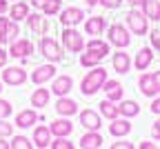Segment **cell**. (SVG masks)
<instances>
[{
  "mask_svg": "<svg viewBox=\"0 0 160 149\" xmlns=\"http://www.w3.org/2000/svg\"><path fill=\"white\" fill-rule=\"evenodd\" d=\"M105 82H107V69L105 67H93L80 80V91H82V96H93L96 91L102 89Z\"/></svg>",
  "mask_w": 160,
  "mask_h": 149,
  "instance_id": "1",
  "label": "cell"
},
{
  "mask_svg": "<svg viewBox=\"0 0 160 149\" xmlns=\"http://www.w3.org/2000/svg\"><path fill=\"white\" fill-rule=\"evenodd\" d=\"M62 45H65L67 51L80 54V51L85 49V38H82V33L76 31L73 27H65L62 29Z\"/></svg>",
  "mask_w": 160,
  "mask_h": 149,
  "instance_id": "2",
  "label": "cell"
},
{
  "mask_svg": "<svg viewBox=\"0 0 160 149\" xmlns=\"http://www.w3.org/2000/svg\"><path fill=\"white\" fill-rule=\"evenodd\" d=\"M40 54H42L49 62H60L62 60V47L58 45V42L49 36H42V40H40Z\"/></svg>",
  "mask_w": 160,
  "mask_h": 149,
  "instance_id": "3",
  "label": "cell"
},
{
  "mask_svg": "<svg viewBox=\"0 0 160 149\" xmlns=\"http://www.w3.org/2000/svg\"><path fill=\"white\" fill-rule=\"evenodd\" d=\"M127 25H129V29L136 33V36H145L147 31H149V23H147V16L142 13V11H138V9H131L127 16Z\"/></svg>",
  "mask_w": 160,
  "mask_h": 149,
  "instance_id": "4",
  "label": "cell"
},
{
  "mask_svg": "<svg viewBox=\"0 0 160 149\" xmlns=\"http://www.w3.org/2000/svg\"><path fill=\"white\" fill-rule=\"evenodd\" d=\"M129 42H131V36L122 25L116 23L109 27V45H113L118 49H125V47H129Z\"/></svg>",
  "mask_w": 160,
  "mask_h": 149,
  "instance_id": "5",
  "label": "cell"
},
{
  "mask_svg": "<svg viewBox=\"0 0 160 149\" xmlns=\"http://www.w3.org/2000/svg\"><path fill=\"white\" fill-rule=\"evenodd\" d=\"M2 82L9 85V87H18V85L27 82V71L22 67H5L2 71Z\"/></svg>",
  "mask_w": 160,
  "mask_h": 149,
  "instance_id": "6",
  "label": "cell"
},
{
  "mask_svg": "<svg viewBox=\"0 0 160 149\" xmlns=\"http://www.w3.org/2000/svg\"><path fill=\"white\" fill-rule=\"evenodd\" d=\"M53 78H56V67L51 65V62L40 65V67H36V71H31V82L38 85V87H42L45 82H49Z\"/></svg>",
  "mask_w": 160,
  "mask_h": 149,
  "instance_id": "7",
  "label": "cell"
},
{
  "mask_svg": "<svg viewBox=\"0 0 160 149\" xmlns=\"http://www.w3.org/2000/svg\"><path fill=\"white\" fill-rule=\"evenodd\" d=\"M33 54V42L29 38H18L16 42L9 45V56L11 58H27Z\"/></svg>",
  "mask_w": 160,
  "mask_h": 149,
  "instance_id": "8",
  "label": "cell"
},
{
  "mask_svg": "<svg viewBox=\"0 0 160 149\" xmlns=\"http://www.w3.org/2000/svg\"><path fill=\"white\" fill-rule=\"evenodd\" d=\"M85 20V11L80 7H67L60 11V23H62L65 27H76Z\"/></svg>",
  "mask_w": 160,
  "mask_h": 149,
  "instance_id": "9",
  "label": "cell"
},
{
  "mask_svg": "<svg viewBox=\"0 0 160 149\" xmlns=\"http://www.w3.org/2000/svg\"><path fill=\"white\" fill-rule=\"evenodd\" d=\"M80 125L85 127L87 131H98L102 127V120H100V114L93 109H82L80 111Z\"/></svg>",
  "mask_w": 160,
  "mask_h": 149,
  "instance_id": "10",
  "label": "cell"
},
{
  "mask_svg": "<svg viewBox=\"0 0 160 149\" xmlns=\"http://www.w3.org/2000/svg\"><path fill=\"white\" fill-rule=\"evenodd\" d=\"M71 89H73V78H71V76H56L49 91L56 94L58 98H62V96H67Z\"/></svg>",
  "mask_w": 160,
  "mask_h": 149,
  "instance_id": "11",
  "label": "cell"
},
{
  "mask_svg": "<svg viewBox=\"0 0 160 149\" xmlns=\"http://www.w3.org/2000/svg\"><path fill=\"white\" fill-rule=\"evenodd\" d=\"M49 131H51V136H56V138H69L71 131H73V125H71L69 118H58V120H53V122L49 125Z\"/></svg>",
  "mask_w": 160,
  "mask_h": 149,
  "instance_id": "12",
  "label": "cell"
},
{
  "mask_svg": "<svg viewBox=\"0 0 160 149\" xmlns=\"http://www.w3.org/2000/svg\"><path fill=\"white\" fill-rule=\"evenodd\" d=\"M27 27H29V31H33V33H38V36H45L47 29H49L45 13H29V16H27Z\"/></svg>",
  "mask_w": 160,
  "mask_h": 149,
  "instance_id": "13",
  "label": "cell"
},
{
  "mask_svg": "<svg viewBox=\"0 0 160 149\" xmlns=\"http://www.w3.org/2000/svg\"><path fill=\"white\" fill-rule=\"evenodd\" d=\"M111 65H113V71H118L120 76H122V74H129V69H131V58H129V54H125L122 49H118V51L113 54V58H111Z\"/></svg>",
  "mask_w": 160,
  "mask_h": 149,
  "instance_id": "14",
  "label": "cell"
},
{
  "mask_svg": "<svg viewBox=\"0 0 160 149\" xmlns=\"http://www.w3.org/2000/svg\"><path fill=\"white\" fill-rule=\"evenodd\" d=\"M56 111H58L60 116L69 118V116L78 114V102H76L73 98H67V96H62V98H58V100H56Z\"/></svg>",
  "mask_w": 160,
  "mask_h": 149,
  "instance_id": "15",
  "label": "cell"
},
{
  "mask_svg": "<svg viewBox=\"0 0 160 149\" xmlns=\"http://www.w3.org/2000/svg\"><path fill=\"white\" fill-rule=\"evenodd\" d=\"M38 114H36V109H22V111H18L16 114V127H20V129H29L31 125H36L38 122Z\"/></svg>",
  "mask_w": 160,
  "mask_h": 149,
  "instance_id": "16",
  "label": "cell"
},
{
  "mask_svg": "<svg viewBox=\"0 0 160 149\" xmlns=\"http://www.w3.org/2000/svg\"><path fill=\"white\" fill-rule=\"evenodd\" d=\"M33 145L36 147H40V149H47L49 145H51V131H49V127H45V125H38L36 129H33Z\"/></svg>",
  "mask_w": 160,
  "mask_h": 149,
  "instance_id": "17",
  "label": "cell"
},
{
  "mask_svg": "<svg viewBox=\"0 0 160 149\" xmlns=\"http://www.w3.org/2000/svg\"><path fill=\"white\" fill-rule=\"evenodd\" d=\"M102 91L107 94V100L111 102H120L122 100V85H120V80H109L102 85Z\"/></svg>",
  "mask_w": 160,
  "mask_h": 149,
  "instance_id": "18",
  "label": "cell"
},
{
  "mask_svg": "<svg viewBox=\"0 0 160 149\" xmlns=\"http://www.w3.org/2000/svg\"><path fill=\"white\" fill-rule=\"evenodd\" d=\"M129 131H131L129 118H116V120H111V125H109V134L116 136V138H122V136H127Z\"/></svg>",
  "mask_w": 160,
  "mask_h": 149,
  "instance_id": "19",
  "label": "cell"
},
{
  "mask_svg": "<svg viewBox=\"0 0 160 149\" xmlns=\"http://www.w3.org/2000/svg\"><path fill=\"white\" fill-rule=\"evenodd\" d=\"M153 62V51L149 49V47H142L138 54H136V60H133V65H136V69L138 71H145L149 65Z\"/></svg>",
  "mask_w": 160,
  "mask_h": 149,
  "instance_id": "20",
  "label": "cell"
},
{
  "mask_svg": "<svg viewBox=\"0 0 160 149\" xmlns=\"http://www.w3.org/2000/svg\"><path fill=\"white\" fill-rule=\"evenodd\" d=\"M105 27H107V23H105L102 16H93V18H87L85 20V31L89 36H100Z\"/></svg>",
  "mask_w": 160,
  "mask_h": 149,
  "instance_id": "21",
  "label": "cell"
},
{
  "mask_svg": "<svg viewBox=\"0 0 160 149\" xmlns=\"http://www.w3.org/2000/svg\"><path fill=\"white\" fill-rule=\"evenodd\" d=\"M29 16V5L22 3V0H18V3H13L9 7V18L13 20V23H20V20H27Z\"/></svg>",
  "mask_w": 160,
  "mask_h": 149,
  "instance_id": "22",
  "label": "cell"
},
{
  "mask_svg": "<svg viewBox=\"0 0 160 149\" xmlns=\"http://www.w3.org/2000/svg\"><path fill=\"white\" fill-rule=\"evenodd\" d=\"M138 87L142 91V96H156L158 89H156V82H153V74H142L138 78Z\"/></svg>",
  "mask_w": 160,
  "mask_h": 149,
  "instance_id": "23",
  "label": "cell"
},
{
  "mask_svg": "<svg viewBox=\"0 0 160 149\" xmlns=\"http://www.w3.org/2000/svg\"><path fill=\"white\" fill-rule=\"evenodd\" d=\"M100 145H102V136L98 131H87L82 138H80V147L82 149H98Z\"/></svg>",
  "mask_w": 160,
  "mask_h": 149,
  "instance_id": "24",
  "label": "cell"
},
{
  "mask_svg": "<svg viewBox=\"0 0 160 149\" xmlns=\"http://www.w3.org/2000/svg\"><path fill=\"white\" fill-rule=\"evenodd\" d=\"M85 49H89V51H93V54H98V56H107L109 54V42H105V40H100V38H91L87 45H85Z\"/></svg>",
  "mask_w": 160,
  "mask_h": 149,
  "instance_id": "25",
  "label": "cell"
},
{
  "mask_svg": "<svg viewBox=\"0 0 160 149\" xmlns=\"http://www.w3.org/2000/svg\"><path fill=\"white\" fill-rule=\"evenodd\" d=\"M49 96H51V91L49 89H42V87H40V89H36L33 94H31V107H47V105H49Z\"/></svg>",
  "mask_w": 160,
  "mask_h": 149,
  "instance_id": "26",
  "label": "cell"
},
{
  "mask_svg": "<svg viewBox=\"0 0 160 149\" xmlns=\"http://www.w3.org/2000/svg\"><path fill=\"white\" fill-rule=\"evenodd\" d=\"M118 111H120V116H125V118H133V116L140 114V107H138L136 100H120Z\"/></svg>",
  "mask_w": 160,
  "mask_h": 149,
  "instance_id": "27",
  "label": "cell"
},
{
  "mask_svg": "<svg viewBox=\"0 0 160 149\" xmlns=\"http://www.w3.org/2000/svg\"><path fill=\"white\" fill-rule=\"evenodd\" d=\"M142 13L151 20H160V0H145Z\"/></svg>",
  "mask_w": 160,
  "mask_h": 149,
  "instance_id": "28",
  "label": "cell"
},
{
  "mask_svg": "<svg viewBox=\"0 0 160 149\" xmlns=\"http://www.w3.org/2000/svg\"><path fill=\"white\" fill-rule=\"evenodd\" d=\"M98 107H100V114H102L107 120H116V118L120 116V111H118V107H116V102H111V100H102Z\"/></svg>",
  "mask_w": 160,
  "mask_h": 149,
  "instance_id": "29",
  "label": "cell"
},
{
  "mask_svg": "<svg viewBox=\"0 0 160 149\" xmlns=\"http://www.w3.org/2000/svg\"><path fill=\"white\" fill-rule=\"evenodd\" d=\"M100 60H102V56H98V54H93V51H89V49H85V54H80V65H82V67H89V69L98 67Z\"/></svg>",
  "mask_w": 160,
  "mask_h": 149,
  "instance_id": "30",
  "label": "cell"
},
{
  "mask_svg": "<svg viewBox=\"0 0 160 149\" xmlns=\"http://www.w3.org/2000/svg\"><path fill=\"white\" fill-rule=\"evenodd\" d=\"M62 11V0H47L45 7H42V13L45 16H56Z\"/></svg>",
  "mask_w": 160,
  "mask_h": 149,
  "instance_id": "31",
  "label": "cell"
},
{
  "mask_svg": "<svg viewBox=\"0 0 160 149\" xmlns=\"http://www.w3.org/2000/svg\"><path fill=\"white\" fill-rule=\"evenodd\" d=\"M9 145H11V149H33V140H29L27 136H13V140Z\"/></svg>",
  "mask_w": 160,
  "mask_h": 149,
  "instance_id": "32",
  "label": "cell"
},
{
  "mask_svg": "<svg viewBox=\"0 0 160 149\" xmlns=\"http://www.w3.org/2000/svg\"><path fill=\"white\" fill-rule=\"evenodd\" d=\"M18 36H20V29H18V23H9V27H7V45H11V42H16L18 40Z\"/></svg>",
  "mask_w": 160,
  "mask_h": 149,
  "instance_id": "33",
  "label": "cell"
},
{
  "mask_svg": "<svg viewBox=\"0 0 160 149\" xmlns=\"http://www.w3.org/2000/svg\"><path fill=\"white\" fill-rule=\"evenodd\" d=\"M11 23V18L0 16V45H7V27Z\"/></svg>",
  "mask_w": 160,
  "mask_h": 149,
  "instance_id": "34",
  "label": "cell"
},
{
  "mask_svg": "<svg viewBox=\"0 0 160 149\" xmlns=\"http://www.w3.org/2000/svg\"><path fill=\"white\" fill-rule=\"evenodd\" d=\"M51 149H73V142L69 138H56L51 140Z\"/></svg>",
  "mask_w": 160,
  "mask_h": 149,
  "instance_id": "35",
  "label": "cell"
},
{
  "mask_svg": "<svg viewBox=\"0 0 160 149\" xmlns=\"http://www.w3.org/2000/svg\"><path fill=\"white\" fill-rule=\"evenodd\" d=\"M11 111H13L11 102H9V100H5V98H0V118H7V116H11Z\"/></svg>",
  "mask_w": 160,
  "mask_h": 149,
  "instance_id": "36",
  "label": "cell"
},
{
  "mask_svg": "<svg viewBox=\"0 0 160 149\" xmlns=\"http://www.w3.org/2000/svg\"><path fill=\"white\" fill-rule=\"evenodd\" d=\"M13 134V127L5 120V118H0V138H7V136H11Z\"/></svg>",
  "mask_w": 160,
  "mask_h": 149,
  "instance_id": "37",
  "label": "cell"
},
{
  "mask_svg": "<svg viewBox=\"0 0 160 149\" xmlns=\"http://www.w3.org/2000/svg\"><path fill=\"white\" fill-rule=\"evenodd\" d=\"M100 5H102L105 9H118L120 5H122V0H98Z\"/></svg>",
  "mask_w": 160,
  "mask_h": 149,
  "instance_id": "38",
  "label": "cell"
},
{
  "mask_svg": "<svg viewBox=\"0 0 160 149\" xmlns=\"http://www.w3.org/2000/svg\"><path fill=\"white\" fill-rule=\"evenodd\" d=\"M111 149H136V147H133V142H127V140H118V142H113V145H111Z\"/></svg>",
  "mask_w": 160,
  "mask_h": 149,
  "instance_id": "39",
  "label": "cell"
},
{
  "mask_svg": "<svg viewBox=\"0 0 160 149\" xmlns=\"http://www.w3.org/2000/svg\"><path fill=\"white\" fill-rule=\"evenodd\" d=\"M149 38H151L153 49H158V51H160V31H158V29H156V31H151V36H149Z\"/></svg>",
  "mask_w": 160,
  "mask_h": 149,
  "instance_id": "40",
  "label": "cell"
},
{
  "mask_svg": "<svg viewBox=\"0 0 160 149\" xmlns=\"http://www.w3.org/2000/svg\"><path fill=\"white\" fill-rule=\"evenodd\" d=\"M7 60H9V51L0 47V69H2V67L7 65Z\"/></svg>",
  "mask_w": 160,
  "mask_h": 149,
  "instance_id": "41",
  "label": "cell"
},
{
  "mask_svg": "<svg viewBox=\"0 0 160 149\" xmlns=\"http://www.w3.org/2000/svg\"><path fill=\"white\" fill-rule=\"evenodd\" d=\"M151 136L156 138V140H160V118L153 122V127H151Z\"/></svg>",
  "mask_w": 160,
  "mask_h": 149,
  "instance_id": "42",
  "label": "cell"
},
{
  "mask_svg": "<svg viewBox=\"0 0 160 149\" xmlns=\"http://www.w3.org/2000/svg\"><path fill=\"white\" fill-rule=\"evenodd\" d=\"M151 111H153V114H158V116H160V98H156V100H153V102H151Z\"/></svg>",
  "mask_w": 160,
  "mask_h": 149,
  "instance_id": "43",
  "label": "cell"
},
{
  "mask_svg": "<svg viewBox=\"0 0 160 149\" xmlns=\"http://www.w3.org/2000/svg\"><path fill=\"white\" fill-rule=\"evenodd\" d=\"M45 3H47V0H31V7H36V9H42V7H45Z\"/></svg>",
  "mask_w": 160,
  "mask_h": 149,
  "instance_id": "44",
  "label": "cell"
},
{
  "mask_svg": "<svg viewBox=\"0 0 160 149\" xmlns=\"http://www.w3.org/2000/svg\"><path fill=\"white\" fill-rule=\"evenodd\" d=\"M5 11H9V3L7 0H0V16H2Z\"/></svg>",
  "mask_w": 160,
  "mask_h": 149,
  "instance_id": "45",
  "label": "cell"
},
{
  "mask_svg": "<svg viewBox=\"0 0 160 149\" xmlns=\"http://www.w3.org/2000/svg\"><path fill=\"white\" fill-rule=\"evenodd\" d=\"M138 149H158V147H156V142H140Z\"/></svg>",
  "mask_w": 160,
  "mask_h": 149,
  "instance_id": "46",
  "label": "cell"
},
{
  "mask_svg": "<svg viewBox=\"0 0 160 149\" xmlns=\"http://www.w3.org/2000/svg\"><path fill=\"white\" fill-rule=\"evenodd\" d=\"M153 82H156V89H158V94H160V71L153 74Z\"/></svg>",
  "mask_w": 160,
  "mask_h": 149,
  "instance_id": "47",
  "label": "cell"
},
{
  "mask_svg": "<svg viewBox=\"0 0 160 149\" xmlns=\"http://www.w3.org/2000/svg\"><path fill=\"white\" fill-rule=\"evenodd\" d=\"M127 3H129L131 7H142V5H145V0H127Z\"/></svg>",
  "mask_w": 160,
  "mask_h": 149,
  "instance_id": "48",
  "label": "cell"
},
{
  "mask_svg": "<svg viewBox=\"0 0 160 149\" xmlns=\"http://www.w3.org/2000/svg\"><path fill=\"white\" fill-rule=\"evenodd\" d=\"M0 149H11V145H9L5 138H0Z\"/></svg>",
  "mask_w": 160,
  "mask_h": 149,
  "instance_id": "49",
  "label": "cell"
},
{
  "mask_svg": "<svg viewBox=\"0 0 160 149\" xmlns=\"http://www.w3.org/2000/svg\"><path fill=\"white\" fill-rule=\"evenodd\" d=\"M85 5H87V7H96V5H98V0H85Z\"/></svg>",
  "mask_w": 160,
  "mask_h": 149,
  "instance_id": "50",
  "label": "cell"
},
{
  "mask_svg": "<svg viewBox=\"0 0 160 149\" xmlns=\"http://www.w3.org/2000/svg\"><path fill=\"white\" fill-rule=\"evenodd\" d=\"M0 91H2V80H0Z\"/></svg>",
  "mask_w": 160,
  "mask_h": 149,
  "instance_id": "51",
  "label": "cell"
},
{
  "mask_svg": "<svg viewBox=\"0 0 160 149\" xmlns=\"http://www.w3.org/2000/svg\"><path fill=\"white\" fill-rule=\"evenodd\" d=\"M16 3H18V0H16Z\"/></svg>",
  "mask_w": 160,
  "mask_h": 149,
  "instance_id": "52",
  "label": "cell"
}]
</instances>
